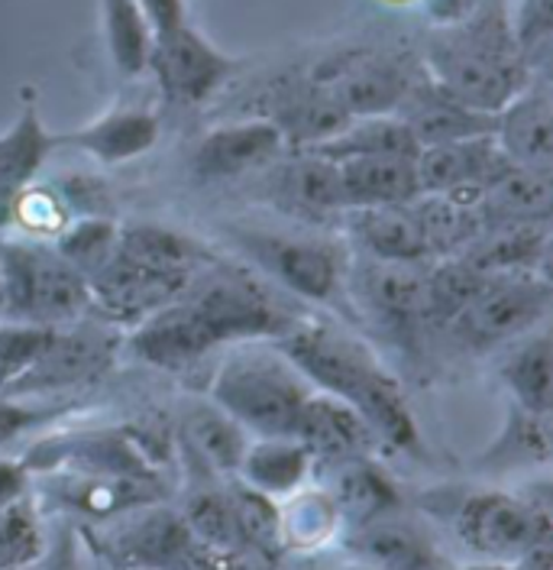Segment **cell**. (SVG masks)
<instances>
[{
	"label": "cell",
	"mask_w": 553,
	"mask_h": 570,
	"mask_svg": "<svg viewBox=\"0 0 553 570\" xmlns=\"http://www.w3.org/2000/svg\"><path fill=\"white\" fill-rule=\"evenodd\" d=\"M276 347L317 392L349 402L376 441L395 451H415L417 425L395 376L376 354L344 327L320 318H295L276 337Z\"/></svg>",
	"instance_id": "1"
},
{
	"label": "cell",
	"mask_w": 553,
	"mask_h": 570,
	"mask_svg": "<svg viewBox=\"0 0 553 570\" xmlns=\"http://www.w3.org/2000/svg\"><path fill=\"white\" fill-rule=\"evenodd\" d=\"M427 75L460 101L498 114L531 81L505 7H473L427 39Z\"/></svg>",
	"instance_id": "2"
},
{
	"label": "cell",
	"mask_w": 553,
	"mask_h": 570,
	"mask_svg": "<svg viewBox=\"0 0 553 570\" xmlns=\"http://www.w3.org/2000/svg\"><path fill=\"white\" fill-rule=\"evenodd\" d=\"M314 386L282 354L276 341H243L220 360L210 402L253 438H295V425Z\"/></svg>",
	"instance_id": "3"
},
{
	"label": "cell",
	"mask_w": 553,
	"mask_h": 570,
	"mask_svg": "<svg viewBox=\"0 0 553 570\" xmlns=\"http://www.w3.org/2000/svg\"><path fill=\"white\" fill-rule=\"evenodd\" d=\"M3 318L62 327L91 315L88 279L46 240H0Z\"/></svg>",
	"instance_id": "4"
},
{
	"label": "cell",
	"mask_w": 553,
	"mask_h": 570,
	"mask_svg": "<svg viewBox=\"0 0 553 570\" xmlns=\"http://www.w3.org/2000/svg\"><path fill=\"white\" fill-rule=\"evenodd\" d=\"M547 312H551V283L541 269L488 273L473 292V298L466 302V308L447 327L456 334L460 344L473 351H488L537 331Z\"/></svg>",
	"instance_id": "5"
},
{
	"label": "cell",
	"mask_w": 553,
	"mask_h": 570,
	"mask_svg": "<svg viewBox=\"0 0 553 570\" xmlns=\"http://www.w3.org/2000/svg\"><path fill=\"white\" fill-rule=\"evenodd\" d=\"M181 295L208 315L224 344L276 341L295 321L266 285L234 266H217L208 276L198 273Z\"/></svg>",
	"instance_id": "6"
},
{
	"label": "cell",
	"mask_w": 553,
	"mask_h": 570,
	"mask_svg": "<svg viewBox=\"0 0 553 570\" xmlns=\"http://www.w3.org/2000/svg\"><path fill=\"white\" fill-rule=\"evenodd\" d=\"M113 356H117V337L107 321L105 324L88 318L71 321L52 331L39 360L3 395L30 399V395H49V392L95 383L105 376Z\"/></svg>",
	"instance_id": "7"
},
{
	"label": "cell",
	"mask_w": 553,
	"mask_h": 570,
	"mask_svg": "<svg viewBox=\"0 0 553 570\" xmlns=\"http://www.w3.org/2000/svg\"><path fill=\"white\" fill-rule=\"evenodd\" d=\"M463 544L492 564H515L534 544L551 538L547 509L508 493H480L463 502L456 515Z\"/></svg>",
	"instance_id": "8"
},
{
	"label": "cell",
	"mask_w": 553,
	"mask_h": 570,
	"mask_svg": "<svg viewBox=\"0 0 553 570\" xmlns=\"http://www.w3.org/2000/svg\"><path fill=\"white\" fill-rule=\"evenodd\" d=\"M240 69L234 56L217 49L208 36L188 23L152 39L149 69L159 81V91L175 105H205Z\"/></svg>",
	"instance_id": "9"
},
{
	"label": "cell",
	"mask_w": 553,
	"mask_h": 570,
	"mask_svg": "<svg viewBox=\"0 0 553 570\" xmlns=\"http://www.w3.org/2000/svg\"><path fill=\"white\" fill-rule=\"evenodd\" d=\"M240 244L282 288L305 302H330L344 288V253L327 240L243 230Z\"/></svg>",
	"instance_id": "10"
},
{
	"label": "cell",
	"mask_w": 553,
	"mask_h": 570,
	"mask_svg": "<svg viewBox=\"0 0 553 570\" xmlns=\"http://www.w3.org/2000/svg\"><path fill=\"white\" fill-rule=\"evenodd\" d=\"M191 544L195 534L185 519L156 502L113 515V525L105 534L107 558L117 570H178L191 561Z\"/></svg>",
	"instance_id": "11"
},
{
	"label": "cell",
	"mask_w": 553,
	"mask_h": 570,
	"mask_svg": "<svg viewBox=\"0 0 553 570\" xmlns=\"http://www.w3.org/2000/svg\"><path fill=\"white\" fill-rule=\"evenodd\" d=\"M220 347H224V341H220L217 327L185 295H178L175 302L139 321L134 327V337H130V351L142 363H149L156 370H169V373H181V370L208 360Z\"/></svg>",
	"instance_id": "12"
},
{
	"label": "cell",
	"mask_w": 553,
	"mask_h": 570,
	"mask_svg": "<svg viewBox=\"0 0 553 570\" xmlns=\"http://www.w3.org/2000/svg\"><path fill=\"white\" fill-rule=\"evenodd\" d=\"M312 78L349 120L395 114L412 85L408 71L376 52H340L330 62L317 66Z\"/></svg>",
	"instance_id": "13"
},
{
	"label": "cell",
	"mask_w": 553,
	"mask_h": 570,
	"mask_svg": "<svg viewBox=\"0 0 553 570\" xmlns=\"http://www.w3.org/2000/svg\"><path fill=\"white\" fill-rule=\"evenodd\" d=\"M512 159L502 153L495 137H473V140L424 146L415 156L417 195H450L470 205H480L485 188L502 176Z\"/></svg>",
	"instance_id": "14"
},
{
	"label": "cell",
	"mask_w": 553,
	"mask_h": 570,
	"mask_svg": "<svg viewBox=\"0 0 553 570\" xmlns=\"http://www.w3.org/2000/svg\"><path fill=\"white\" fill-rule=\"evenodd\" d=\"M395 114L412 130L417 149L441 146V142L473 140V137H495V127H498V114H488V110L460 101L444 85H437L431 75L412 78V85L395 107Z\"/></svg>",
	"instance_id": "15"
},
{
	"label": "cell",
	"mask_w": 553,
	"mask_h": 570,
	"mask_svg": "<svg viewBox=\"0 0 553 570\" xmlns=\"http://www.w3.org/2000/svg\"><path fill=\"white\" fill-rule=\"evenodd\" d=\"M30 470H69L85 476H137L156 480V470L146 454V441L134 431H88L78 438H56L46 441L30 458Z\"/></svg>",
	"instance_id": "16"
},
{
	"label": "cell",
	"mask_w": 553,
	"mask_h": 570,
	"mask_svg": "<svg viewBox=\"0 0 553 570\" xmlns=\"http://www.w3.org/2000/svg\"><path fill=\"white\" fill-rule=\"evenodd\" d=\"M424 269L427 263H385L363 256L353 269H346L359 308L392 331H405L415 321H424Z\"/></svg>",
	"instance_id": "17"
},
{
	"label": "cell",
	"mask_w": 553,
	"mask_h": 570,
	"mask_svg": "<svg viewBox=\"0 0 553 570\" xmlns=\"http://www.w3.org/2000/svg\"><path fill=\"white\" fill-rule=\"evenodd\" d=\"M285 149L288 142L269 117H249L208 130L195 146L191 169L205 181H227L273 166Z\"/></svg>",
	"instance_id": "18"
},
{
	"label": "cell",
	"mask_w": 553,
	"mask_h": 570,
	"mask_svg": "<svg viewBox=\"0 0 553 570\" xmlns=\"http://www.w3.org/2000/svg\"><path fill=\"white\" fill-rule=\"evenodd\" d=\"M88 288H91V312H98L107 324L137 327L139 321L175 302L188 288V283L142 269L117 253L98 276L88 279Z\"/></svg>",
	"instance_id": "19"
},
{
	"label": "cell",
	"mask_w": 553,
	"mask_h": 570,
	"mask_svg": "<svg viewBox=\"0 0 553 570\" xmlns=\"http://www.w3.org/2000/svg\"><path fill=\"white\" fill-rule=\"evenodd\" d=\"M295 441H302L312 461L340 466L349 461H363L376 451V434L366 419L337 395L314 390L298 415Z\"/></svg>",
	"instance_id": "20"
},
{
	"label": "cell",
	"mask_w": 553,
	"mask_h": 570,
	"mask_svg": "<svg viewBox=\"0 0 553 570\" xmlns=\"http://www.w3.org/2000/svg\"><path fill=\"white\" fill-rule=\"evenodd\" d=\"M159 140V117L149 107H117L98 120L59 134V149H78L101 166H127Z\"/></svg>",
	"instance_id": "21"
},
{
	"label": "cell",
	"mask_w": 553,
	"mask_h": 570,
	"mask_svg": "<svg viewBox=\"0 0 553 570\" xmlns=\"http://www.w3.org/2000/svg\"><path fill=\"white\" fill-rule=\"evenodd\" d=\"M344 551L369 570H450L437 548L415 525L388 515L346 529Z\"/></svg>",
	"instance_id": "22"
},
{
	"label": "cell",
	"mask_w": 553,
	"mask_h": 570,
	"mask_svg": "<svg viewBox=\"0 0 553 570\" xmlns=\"http://www.w3.org/2000/svg\"><path fill=\"white\" fill-rule=\"evenodd\" d=\"M495 140L502 153L531 169L553 166V98L544 78L527 81L508 105L498 110Z\"/></svg>",
	"instance_id": "23"
},
{
	"label": "cell",
	"mask_w": 553,
	"mask_h": 570,
	"mask_svg": "<svg viewBox=\"0 0 553 570\" xmlns=\"http://www.w3.org/2000/svg\"><path fill=\"white\" fill-rule=\"evenodd\" d=\"M276 205L305 220H327L330 214H344L340 166L324 156L295 149V159L278 169Z\"/></svg>",
	"instance_id": "24"
},
{
	"label": "cell",
	"mask_w": 553,
	"mask_h": 570,
	"mask_svg": "<svg viewBox=\"0 0 553 570\" xmlns=\"http://www.w3.org/2000/svg\"><path fill=\"white\" fill-rule=\"evenodd\" d=\"M551 247L547 220H505L485 224V230L460 256L476 273H512V269H544Z\"/></svg>",
	"instance_id": "25"
},
{
	"label": "cell",
	"mask_w": 553,
	"mask_h": 570,
	"mask_svg": "<svg viewBox=\"0 0 553 570\" xmlns=\"http://www.w3.org/2000/svg\"><path fill=\"white\" fill-rule=\"evenodd\" d=\"M346 227L356 247L369 259L385 263H427L431 249L417 230L408 205H382V208H349Z\"/></svg>",
	"instance_id": "26"
},
{
	"label": "cell",
	"mask_w": 553,
	"mask_h": 570,
	"mask_svg": "<svg viewBox=\"0 0 553 570\" xmlns=\"http://www.w3.org/2000/svg\"><path fill=\"white\" fill-rule=\"evenodd\" d=\"M337 166H340L344 212L408 205L417 195L415 156H363Z\"/></svg>",
	"instance_id": "27"
},
{
	"label": "cell",
	"mask_w": 553,
	"mask_h": 570,
	"mask_svg": "<svg viewBox=\"0 0 553 570\" xmlns=\"http://www.w3.org/2000/svg\"><path fill=\"white\" fill-rule=\"evenodd\" d=\"M117 253L124 259L142 266V269H152L159 276H172L181 283H191L208 259L205 249L198 247L191 237L178 234L172 227H162V224H149V220L120 227Z\"/></svg>",
	"instance_id": "28"
},
{
	"label": "cell",
	"mask_w": 553,
	"mask_h": 570,
	"mask_svg": "<svg viewBox=\"0 0 553 570\" xmlns=\"http://www.w3.org/2000/svg\"><path fill=\"white\" fill-rule=\"evenodd\" d=\"M312 466V454L302 441H295V438H256L246 444V454H243L237 473L246 487L273 499H285L305 487Z\"/></svg>",
	"instance_id": "29"
},
{
	"label": "cell",
	"mask_w": 553,
	"mask_h": 570,
	"mask_svg": "<svg viewBox=\"0 0 553 570\" xmlns=\"http://www.w3.org/2000/svg\"><path fill=\"white\" fill-rule=\"evenodd\" d=\"M408 212L415 217L417 230L431 249V259L460 256L485 230V217L480 205L421 191L408 202Z\"/></svg>",
	"instance_id": "30"
},
{
	"label": "cell",
	"mask_w": 553,
	"mask_h": 570,
	"mask_svg": "<svg viewBox=\"0 0 553 570\" xmlns=\"http://www.w3.org/2000/svg\"><path fill=\"white\" fill-rule=\"evenodd\" d=\"M181 444L188 448V454L208 470L210 476H227L240 470L249 434L240 428L224 409H217L214 402L208 405H195L178 431Z\"/></svg>",
	"instance_id": "31"
},
{
	"label": "cell",
	"mask_w": 553,
	"mask_h": 570,
	"mask_svg": "<svg viewBox=\"0 0 553 570\" xmlns=\"http://www.w3.org/2000/svg\"><path fill=\"white\" fill-rule=\"evenodd\" d=\"M305 153L324 156L330 163H346L363 156H417V142L398 114H376L346 120L334 137L314 142Z\"/></svg>",
	"instance_id": "32"
},
{
	"label": "cell",
	"mask_w": 553,
	"mask_h": 570,
	"mask_svg": "<svg viewBox=\"0 0 553 570\" xmlns=\"http://www.w3.org/2000/svg\"><path fill=\"white\" fill-rule=\"evenodd\" d=\"M485 224L505 220H551L553 181L551 169H531L508 163L502 176L485 188L483 202Z\"/></svg>",
	"instance_id": "33"
},
{
	"label": "cell",
	"mask_w": 553,
	"mask_h": 570,
	"mask_svg": "<svg viewBox=\"0 0 553 570\" xmlns=\"http://www.w3.org/2000/svg\"><path fill=\"white\" fill-rule=\"evenodd\" d=\"M56 499L69 509L91 515V519H113L120 512H130L139 505H149L159 499V480H137V476H85L69 473L59 480Z\"/></svg>",
	"instance_id": "34"
},
{
	"label": "cell",
	"mask_w": 553,
	"mask_h": 570,
	"mask_svg": "<svg viewBox=\"0 0 553 570\" xmlns=\"http://www.w3.org/2000/svg\"><path fill=\"white\" fill-rule=\"evenodd\" d=\"M56 149H59V134H52L42 124L39 105L30 95L20 107L13 127L0 134V188L17 191L30 185Z\"/></svg>",
	"instance_id": "35"
},
{
	"label": "cell",
	"mask_w": 553,
	"mask_h": 570,
	"mask_svg": "<svg viewBox=\"0 0 553 570\" xmlns=\"http://www.w3.org/2000/svg\"><path fill=\"white\" fill-rule=\"evenodd\" d=\"M502 380L512 392L515 405L551 419L553 405V344L551 334L544 331H531L519 337V344L512 347V354L502 366Z\"/></svg>",
	"instance_id": "36"
},
{
	"label": "cell",
	"mask_w": 553,
	"mask_h": 570,
	"mask_svg": "<svg viewBox=\"0 0 553 570\" xmlns=\"http://www.w3.org/2000/svg\"><path fill=\"white\" fill-rule=\"evenodd\" d=\"M327 497L334 502L340 522H346V529L388 515L398 505L395 487L385 480L382 470H376V463H369V458L340 463L330 480Z\"/></svg>",
	"instance_id": "37"
},
{
	"label": "cell",
	"mask_w": 553,
	"mask_h": 570,
	"mask_svg": "<svg viewBox=\"0 0 553 570\" xmlns=\"http://www.w3.org/2000/svg\"><path fill=\"white\" fill-rule=\"evenodd\" d=\"M101 23L113 69L124 78H137L149 69L152 30L137 0H101Z\"/></svg>",
	"instance_id": "38"
},
{
	"label": "cell",
	"mask_w": 553,
	"mask_h": 570,
	"mask_svg": "<svg viewBox=\"0 0 553 570\" xmlns=\"http://www.w3.org/2000/svg\"><path fill=\"white\" fill-rule=\"evenodd\" d=\"M120 224L107 214H85L78 220H69L52 247L62 253V259L75 266L85 279L98 276L107 263L117 256Z\"/></svg>",
	"instance_id": "39"
},
{
	"label": "cell",
	"mask_w": 553,
	"mask_h": 570,
	"mask_svg": "<svg viewBox=\"0 0 553 570\" xmlns=\"http://www.w3.org/2000/svg\"><path fill=\"white\" fill-rule=\"evenodd\" d=\"M483 283V273H476L463 256H444L441 263L424 269V321L444 324L456 318L473 292Z\"/></svg>",
	"instance_id": "40"
},
{
	"label": "cell",
	"mask_w": 553,
	"mask_h": 570,
	"mask_svg": "<svg viewBox=\"0 0 553 570\" xmlns=\"http://www.w3.org/2000/svg\"><path fill=\"white\" fill-rule=\"evenodd\" d=\"M227 499H230V509H234V519L240 529L243 548H253L263 558L276 554L282 548V519H278L276 499L246 487L243 480L227 487Z\"/></svg>",
	"instance_id": "41"
},
{
	"label": "cell",
	"mask_w": 553,
	"mask_h": 570,
	"mask_svg": "<svg viewBox=\"0 0 553 570\" xmlns=\"http://www.w3.org/2000/svg\"><path fill=\"white\" fill-rule=\"evenodd\" d=\"M46 534L33 502L23 497L0 509V570H30L46 551Z\"/></svg>",
	"instance_id": "42"
},
{
	"label": "cell",
	"mask_w": 553,
	"mask_h": 570,
	"mask_svg": "<svg viewBox=\"0 0 553 570\" xmlns=\"http://www.w3.org/2000/svg\"><path fill=\"white\" fill-rule=\"evenodd\" d=\"M282 519V544L292 548H317L324 544L334 529L340 525V515L327 493H292V502L278 509Z\"/></svg>",
	"instance_id": "43"
},
{
	"label": "cell",
	"mask_w": 553,
	"mask_h": 570,
	"mask_svg": "<svg viewBox=\"0 0 553 570\" xmlns=\"http://www.w3.org/2000/svg\"><path fill=\"white\" fill-rule=\"evenodd\" d=\"M185 525L214 551H243L240 529H237L227 490H201L188 505Z\"/></svg>",
	"instance_id": "44"
},
{
	"label": "cell",
	"mask_w": 553,
	"mask_h": 570,
	"mask_svg": "<svg viewBox=\"0 0 553 570\" xmlns=\"http://www.w3.org/2000/svg\"><path fill=\"white\" fill-rule=\"evenodd\" d=\"M52 331L56 327H46V324L0 318V395L39 360Z\"/></svg>",
	"instance_id": "45"
},
{
	"label": "cell",
	"mask_w": 553,
	"mask_h": 570,
	"mask_svg": "<svg viewBox=\"0 0 553 570\" xmlns=\"http://www.w3.org/2000/svg\"><path fill=\"white\" fill-rule=\"evenodd\" d=\"M69 202L62 198V191L46 188V185H23L13 195V224L23 227L36 240H56L62 234V227L69 224Z\"/></svg>",
	"instance_id": "46"
},
{
	"label": "cell",
	"mask_w": 553,
	"mask_h": 570,
	"mask_svg": "<svg viewBox=\"0 0 553 570\" xmlns=\"http://www.w3.org/2000/svg\"><path fill=\"white\" fill-rule=\"evenodd\" d=\"M52 419V409H42V405H33L27 399H7L0 395V448L23 438L27 431H33L42 422Z\"/></svg>",
	"instance_id": "47"
},
{
	"label": "cell",
	"mask_w": 553,
	"mask_h": 570,
	"mask_svg": "<svg viewBox=\"0 0 553 570\" xmlns=\"http://www.w3.org/2000/svg\"><path fill=\"white\" fill-rule=\"evenodd\" d=\"M149 30H152V39L156 36H166L178 30L181 23H188V7L185 0H137Z\"/></svg>",
	"instance_id": "48"
},
{
	"label": "cell",
	"mask_w": 553,
	"mask_h": 570,
	"mask_svg": "<svg viewBox=\"0 0 553 570\" xmlns=\"http://www.w3.org/2000/svg\"><path fill=\"white\" fill-rule=\"evenodd\" d=\"M30 570H81V564H78V538H75V532H71V529H62V532L56 534V538L46 544L42 558H39Z\"/></svg>",
	"instance_id": "49"
},
{
	"label": "cell",
	"mask_w": 553,
	"mask_h": 570,
	"mask_svg": "<svg viewBox=\"0 0 553 570\" xmlns=\"http://www.w3.org/2000/svg\"><path fill=\"white\" fill-rule=\"evenodd\" d=\"M30 490V466L20 461H0V509L13 505Z\"/></svg>",
	"instance_id": "50"
},
{
	"label": "cell",
	"mask_w": 553,
	"mask_h": 570,
	"mask_svg": "<svg viewBox=\"0 0 553 570\" xmlns=\"http://www.w3.org/2000/svg\"><path fill=\"white\" fill-rule=\"evenodd\" d=\"M473 7H480V0H431V13L437 23H453V20L466 17Z\"/></svg>",
	"instance_id": "51"
},
{
	"label": "cell",
	"mask_w": 553,
	"mask_h": 570,
	"mask_svg": "<svg viewBox=\"0 0 553 570\" xmlns=\"http://www.w3.org/2000/svg\"><path fill=\"white\" fill-rule=\"evenodd\" d=\"M13 195H17V191L0 188V234H3L7 227H13Z\"/></svg>",
	"instance_id": "52"
},
{
	"label": "cell",
	"mask_w": 553,
	"mask_h": 570,
	"mask_svg": "<svg viewBox=\"0 0 553 570\" xmlns=\"http://www.w3.org/2000/svg\"><path fill=\"white\" fill-rule=\"evenodd\" d=\"M463 570H519L515 564H492V561H483V564H473V568Z\"/></svg>",
	"instance_id": "53"
},
{
	"label": "cell",
	"mask_w": 553,
	"mask_h": 570,
	"mask_svg": "<svg viewBox=\"0 0 553 570\" xmlns=\"http://www.w3.org/2000/svg\"><path fill=\"white\" fill-rule=\"evenodd\" d=\"M0 318H3V283H0Z\"/></svg>",
	"instance_id": "54"
},
{
	"label": "cell",
	"mask_w": 553,
	"mask_h": 570,
	"mask_svg": "<svg viewBox=\"0 0 553 570\" xmlns=\"http://www.w3.org/2000/svg\"><path fill=\"white\" fill-rule=\"evenodd\" d=\"M392 3H408V0H392Z\"/></svg>",
	"instance_id": "55"
},
{
	"label": "cell",
	"mask_w": 553,
	"mask_h": 570,
	"mask_svg": "<svg viewBox=\"0 0 553 570\" xmlns=\"http://www.w3.org/2000/svg\"><path fill=\"white\" fill-rule=\"evenodd\" d=\"M356 570H369V568H356Z\"/></svg>",
	"instance_id": "56"
},
{
	"label": "cell",
	"mask_w": 553,
	"mask_h": 570,
	"mask_svg": "<svg viewBox=\"0 0 553 570\" xmlns=\"http://www.w3.org/2000/svg\"><path fill=\"white\" fill-rule=\"evenodd\" d=\"M120 570H134V568H120Z\"/></svg>",
	"instance_id": "57"
}]
</instances>
